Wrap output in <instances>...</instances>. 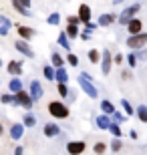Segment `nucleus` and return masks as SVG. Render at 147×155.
Listing matches in <instances>:
<instances>
[{"label":"nucleus","mask_w":147,"mask_h":155,"mask_svg":"<svg viewBox=\"0 0 147 155\" xmlns=\"http://www.w3.org/2000/svg\"><path fill=\"white\" fill-rule=\"evenodd\" d=\"M79 83H81V89H83V93H85L89 99H97V97H99V91H97L95 85H93V79H91V75H87V73H81V75H79Z\"/></svg>","instance_id":"obj_1"},{"label":"nucleus","mask_w":147,"mask_h":155,"mask_svg":"<svg viewBox=\"0 0 147 155\" xmlns=\"http://www.w3.org/2000/svg\"><path fill=\"white\" fill-rule=\"evenodd\" d=\"M48 113H51L52 117H57V119H67L68 117V107L65 103H61V101H52V103H48Z\"/></svg>","instance_id":"obj_2"},{"label":"nucleus","mask_w":147,"mask_h":155,"mask_svg":"<svg viewBox=\"0 0 147 155\" xmlns=\"http://www.w3.org/2000/svg\"><path fill=\"white\" fill-rule=\"evenodd\" d=\"M139 8H141L139 4H131V6H127V8H125V10L119 14V24H127L131 18H133L137 12H139Z\"/></svg>","instance_id":"obj_3"},{"label":"nucleus","mask_w":147,"mask_h":155,"mask_svg":"<svg viewBox=\"0 0 147 155\" xmlns=\"http://www.w3.org/2000/svg\"><path fill=\"white\" fill-rule=\"evenodd\" d=\"M14 105H20L24 109H32V99L26 91H18L14 93Z\"/></svg>","instance_id":"obj_4"},{"label":"nucleus","mask_w":147,"mask_h":155,"mask_svg":"<svg viewBox=\"0 0 147 155\" xmlns=\"http://www.w3.org/2000/svg\"><path fill=\"white\" fill-rule=\"evenodd\" d=\"M143 45H147V35L139 32V35H131L127 38V46L129 48H141Z\"/></svg>","instance_id":"obj_5"},{"label":"nucleus","mask_w":147,"mask_h":155,"mask_svg":"<svg viewBox=\"0 0 147 155\" xmlns=\"http://www.w3.org/2000/svg\"><path fill=\"white\" fill-rule=\"evenodd\" d=\"M14 46H16V51L18 52H22L24 57H28V58H34V51L32 48H30V45L28 42H26V40H16V42H14Z\"/></svg>","instance_id":"obj_6"},{"label":"nucleus","mask_w":147,"mask_h":155,"mask_svg":"<svg viewBox=\"0 0 147 155\" xmlns=\"http://www.w3.org/2000/svg\"><path fill=\"white\" fill-rule=\"evenodd\" d=\"M85 149H87L85 141H68V143H67V151L71 155H81Z\"/></svg>","instance_id":"obj_7"},{"label":"nucleus","mask_w":147,"mask_h":155,"mask_svg":"<svg viewBox=\"0 0 147 155\" xmlns=\"http://www.w3.org/2000/svg\"><path fill=\"white\" fill-rule=\"evenodd\" d=\"M111 63H113L111 51H103V58H101V71H103V75H109V71H111Z\"/></svg>","instance_id":"obj_8"},{"label":"nucleus","mask_w":147,"mask_h":155,"mask_svg":"<svg viewBox=\"0 0 147 155\" xmlns=\"http://www.w3.org/2000/svg\"><path fill=\"white\" fill-rule=\"evenodd\" d=\"M16 32H18V36L22 40H30L36 32H34V28H30V26H24V24H18L16 26Z\"/></svg>","instance_id":"obj_9"},{"label":"nucleus","mask_w":147,"mask_h":155,"mask_svg":"<svg viewBox=\"0 0 147 155\" xmlns=\"http://www.w3.org/2000/svg\"><path fill=\"white\" fill-rule=\"evenodd\" d=\"M28 95H30V99H32V103L42 97V85H40L38 81H32V83H30V93Z\"/></svg>","instance_id":"obj_10"},{"label":"nucleus","mask_w":147,"mask_h":155,"mask_svg":"<svg viewBox=\"0 0 147 155\" xmlns=\"http://www.w3.org/2000/svg\"><path fill=\"white\" fill-rule=\"evenodd\" d=\"M125 26H127V30H129V35H139V32H141V28H143L141 20H139V18H135V16L131 18Z\"/></svg>","instance_id":"obj_11"},{"label":"nucleus","mask_w":147,"mask_h":155,"mask_svg":"<svg viewBox=\"0 0 147 155\" xmlns=\"http://www.w3.org/2000/svg\"><path fill=\"white\" fill-rule=\"evenodd\" d=\"M6 71H8L12 77L22 75V63H20V61H10V63H8V67H6Z\"/></svg>","instance_id":"obj_12"},{"label":"nucleus","mask_w":147,"mask_h":155,"mask_svg":"<svg viewBox=\"0 0 147 155\" xmlns=\"http://www.w3.org/2000/svg\"><path fill=\"white\" fill-rule=\"evenodd\" d=\"M12 28V20L8 16H0V36H6Z\"/></svg>","instance_id":"obj_13"},{"label":"nucleus","mask_w":147,"mask_h":155,"mask_svg":"<svg viewBox=\"0 0 147 155\" xmlns=\"http://www.w3.org/2000/svg\"><path fill=\"white\" fill-rule=\"evenodd\" d=\"M77 16H79L81 22H89V20H91V8L87 4H81L79 6V14H77Z\"/></svg>","instance_id":"obj_14"},{"label":"nucleus","mask_w":147,"mask_h":155,"mask_svg":"<svg viewBox=\"0 0 147 155\" xmlns=\"http://www.w3.org/2000/svg\"><path fill=\"white\" fill-rule=\"evenodd\" d=\"M42 131H45V135H46V137H57L58 133H61V127H58V125H55V123H46Z\"/></svg>","instance_id":"obj_15"},{"label":"nucleus","mask_w":147,"mask_h":155,"mask_svg":"<svg viewBox=\"0 0 147 155\" xmlns=\"http://www.w3.org/2000/svg\"><path fill=\"white\" fill-rule=\"evenodd\" d=\"M22 133H24V125H22V123H14V125L10 127V137L12 139H16V141H18V139L22 137Z\"/></svg>","instance_id":"obj_16"},{"label":"nucleus","mask_w":147,"mask_h":155,"mask_svg":"<svg viewBox=\"0 0 147 155\" xmlns=\"http://www.w3.org/2000/svg\"><path fill=\"white\" fill-rule=\"evenodd\" d=\"M8 89H10L12 95H14V93H18V91H22V83H20V79H18V77H12L10 83H8Z\"/></svg>","instance_id":"obj_17"},{"label":"nucleus","mask_w":147,"mask_h":155,"mask_svg":"<svg viewBox=\"0 0 147 155\" xmlns=\"http://www.w3.org/2000/svg\"><path fill=\"white\" fill-rule=\"evenodd\" d=\"M115 20H117L115 14H101V16H99V24H101V26H111Z\"/></svg>","instance_id":"obj_18"},{"label":"nucleus","mask_w":147,"mask_h":155,"mask_svg":"<svg viewBox=\"0 0 147 155\" xmlns=\"http://www.w3.org/2000/svg\"><path fill=\"white\" fill-rule=\"evenodd\" d=\"M55 79H57L58 83H67V81H68L67 71L62 69V67H57V69H55Z\"/></svg>","instance_id":"obj_19"},{"label":"nucleus","mask_w":147,"mask_h":155,"mask_svg":"<svg viewBox=\"0 0 147 155\" xmlns=\"http://www.w3.org/2000/svg\"><path fill=\"white\" fill-rule=\"evenodd\" d=\"M109 125H111L109 115H105V113H103L101 117H97V127H99V129H109Z\"/></svg>","instance_id":"obj_20"},{"label":"nucleus","mask_w":147,"mask_h":155,"mask_svg":"<svg viewBox=\"0 0 147 155\" xmlns=\"http://www.w3.org/2000/svg\"><path fill=\"white\" fill-rule=\"evenodd\" d=\"M12 8H14L16 12H20L22 16H30V8H24V6L20 4L18 0H12Z\"/></svg>","instance_id":"obj_21"},{"label":"nucleus","mask_w":147,"mask_h":155,"mask_svg":"<svg viewBox=\"0 0 147 155\" xmlns=\"http://www.w3.org/2000/svg\"><path fill=\"white\" fill-rule=\"evenodd\" d=\"M58 45H61L65 51L71 52V42H68V36L65 35V32H61V35H58Z\"/></svg>","instance_id":"obj_22"},{"label":"nucleus","mask_w":147,"mask_h":155,"mask_svg":"<svg viewBox=\"0 0 147 155\" xmlns=\"http://www.w3.org/2000/svg\"><path fill=\"white\" fill-rule=\"evenodd\" d=\"M22 125L24 127H34V125H36V117H34L32 113H26L24 119H22Z\"/></svg>","instance_id":"obj_23"},{"label":"nucleus","mask_w":147,"mask_h":155,"mask_svg":"<svg viewBox=\"0 0 147 155\" xmlns=\"http://www.w3.org/2000/svg\"><path fill=\"white\" fill-rule=\"evenodd\" d=\"M42 73H45V79L46 81H55V67L46 64V67H42Z\"/></svg>","instance_id":"obj_24"},{"label":"nucleus","mask_w":147,"mask_h":155,"mask_svg":"<svg viewBox=\"0 0 147 155\" xmlns=\"http://www.w3.org/2000/svg\"><path fill=\"white\" fill-rule=\"evenodd\" d=\"M101 111L105 113V115H111L115 111V107L111 105V101H101Z\"/></svg>","instance_id":"obj_25"},{"label":"nucleus","mask_w":147,"mask_h":155,"mask_svg":"<svg viewBox=\"0 0 147 155\" xmlns=\"http://www.w3.org/2000/svg\"><path fill=\"white\" fill-rule=\"evenodd\" d=\"M65 35L71 36V38H75V36H79V28H77V24H68L67 30H65Z\"/></svg>","instance_id":"obj_26"},{"label":"nucleus","mask_w":147,"mask_h":155,"mask_svg":"<svg viewBox=\"0 0 147 155\" xmlns=\"http://www.w3.org/2000/svg\"><path fill=\"white\" fill-rule=\"evenodd\" d=\"M51 63H52L55 69H57V67H62V57L58 54V52H52L51 54Z\"/></svg>","instance_id":"obj_27"},{"label":"nucleus","mask_w":147,"mask_h":155,"mask_svg":"<svg viewBox=\"0 0 147 155\" xmlns=\"http://www.w3.org/2000/svg\"><path fill=\"white\" fill-rule=\"evenodd\" d=\"M137 117H139V121L147 123V107H145V105H141V107H137Z\"/></svg>","instance_id":"obj_28"},{"label":"nucleus","mask_w":147,"mask_h":155,"mask_svg":"<svg viewBox=\"0 0 147 155\" xmlns=\"http://www.w3.org/2000/svg\"><path fill=\"white\" fill-rule=\"evenodd\" d=\"M46 22L52 24V26H55V24H58V22H61V14H58V12H52V14H48Z\"/></svg>","instance_id":"obj_29"},{"label":"nucleus","mask_w":147,"mask_h":155,"mask_svg":"<svg viewBox=\"0 0 147 155\" xmlns=\"http://www.w3.org/2000/svg\"><path fill=\"white\" fill-rule=\"evenodd\" d=\"M89 61H91V63H99V61H101V54H99L97 48H91V51H89Z\"/></svg>","instance_id":"obj_30"},{"label":"nucleus","mask_w":147,"mask_h":155,"mask_svg":"<svg viewBox=\"0 0 147 155\" xmlns=\"http://www.w3.org/2000/svg\"><path fill=\"white\" fill-rule=\"evenodd\" d=\"M0 103H4V105H10V103H14V95H12V93L0 95Z\"/></svg>","instance_id":"obj_31"},{"label":"nucleus","mask_w":147,"mask_h":155,"mask_svg":"<svg viewBox=\"0 0 147 155\" xmlns=\"http://www.w3.org/2000/svg\"><path fill=\"white\" fill-rule=\"evenodd\" d=\"M57 91H58V95H61V97H67V95H68L67 83H58V85H57Z\"/></svg>","instance_id":"obj_32"},{"label":"nucleus","mask_w":147,"mask_h":155,"mask_svg":"<svg viewBox=\"0 0 147 155\" xmlns=\"http://www.w3.org/2000/svg\"><path fill=\"white\" fill-rule=\"evenodd\" d=\"M109 131L113 133L115 137H121V135H123V133H121V127H119L117 123H111V125H109Z\"/></svg>","instance_id":"obj_33"},{"label":"nucleus","mask_w":147,"mask_h":155,"mask_svg":"<svg viewBox=\"0 0 147 155\" xmlns=\"http://www.w3.org/2000/svg\"><path fill=\"white\" fill-rule=\"evenodd\" d=\"M111 117L115 119V123H117V125H121V123H123V121L127 119V117H125V115H121L119 111H113V113H111Z\"/></svg>","instance_id":"obj_34"},{"label":"nucleus","mask_w":147,"mask_h":155,"mask_svg":"<svg viewBox=\"0 0 147 155\" xmlns=\"http://www.w3.org/2000/svg\"><path fill=\"white\" fill-rule=\"evenodd\" d=\"M121 107L125 109V113H127V115H133V113H135V111H133V107H131V103H129V101H125V99L121 101Z\"/></svg>","instance_id":"obj_35"},{"label":"nucleus","mask_w":147,"mask_h":155,"mask_svg":"<svg viewBox=\"0 0 147 155\" xmlns=\"http://www.w3.org/2000/svg\"><path fill=\"white\" fill-rule=\"evenodd\" d=\"M105 149H107V145H105V143H101V141H99V143H95V147H93V151H95L97 155H101Z\"/></svg>","instance_id":"obj_36"},{"label":"nucleus","mask_w":147,"mask_h":155,"mask_svg":"<svg viewBox=\"0 0 147 155\" xmlns=\"http://www.w3.org/2000/svg\"><path fill=\"white\" fill-rule=\"evenodd\" d=\"M67 61H68V64H71V67H77V64H79V58H77V54H73V52H68Z\"/></svg>","instance_id":"obj_37"},{"label":"nucleus","mask_w":147,"mask_h":155,"mask_svg":"<svg viewBox=\"0 0 147 155\" xmlns=\"http://www.w3.org/2000/svg\"><path fill=\"white\" fill-rule=\"evenodd\" d=\"M127 63H129L131 69H135V64H137V57H135V52H131L129 57H127Z\"/></svg>","instance_id":"obj_38"},{"label":"nucleus","mask_w":147,"mask_h":155,"mask_svg":"<svg viewBox=\"0 0 147 155\" xmlns=\"http://www.w3.org/2000/svg\"><path fill=\"white\" fill-rule=\"evenodd\" d=\"M111 149H113V151H119V149H123V145H121V141H119V137H115V141L111 143Z\"/></svg>","instance_id":"obj_39"},{"label":"nucleus","mask_w":147,"mask_h":155,"mask_svg":"<svg viewBox=\"0 0 147 155\" xmlns=\"http://www.w3.org/2000/svg\"><path fill=\"white\" fill-rule=\"evenodd\" d=\"M67 22H68V24H79L81 20H79V16H73V14H68V18H67Z\"/></svg>","instance_id":"obj_40"},{"label":"nucleus","mask_w":147,"mask_h":155,"mask_svg":"<svg viewBox=\"0 0 147 155\" xmlns=\"http://www.w3.org/2000/svg\"><path fill=\"white\" fill-rule=\"evenodd\" d=\"M81 38L83 40H91V30H85V32L81 35Z\"/></svg>","instance_id":"obj_41"},{"label":"nucleus","mask_w":147,"mask_h":155,"mask_svg":"<svg viewBox=\"0 0 147 155\" xmlns=\"http://www.w3.org/2000/svg\"><path fill=\"white\" fill-rule=\"evenodd\" d=\"M113 61H115L117 64H121V63H123V57H121V54H115V57H113Z\"/></svg>","instance_id":"obj_42"},{"label":"nucleus","mask_w":147,"mask_h":155,"mask_svg":"<svg viewBox=\"0 0 147 155\" xmlns=\"http://www.w3.org/2000/svg\"><path fill=\"white\" fill-rule=\"evenodd\" d=\"M18 2H20L24 8H30V0H18Z\"/></svg>","instance_id":"obj_43"},{"label":"nucleus","mask_w":147,"mask_h":155,"mask_svg":"<svg viewBox=\"0 0 147 155\" xmlns=\"http://www.w3.org/2000/svg\"><path fill=\"white\" fill-rule=\"evenodd\" d=\"M14 155H22V147H16V149H14Z\"/></svg>","instance_id":"obj_44"},{"label":"nucleus","mask_w":147,"mask_h":155,"mask_svg":"<svg viewBox=\"0 0 147 155\" xmlns=\"http://www.w3.org/2000/svg\"><path fill=\"white\" fill-rule=\"evenodd\" d=\"M125 0H113V4H123Z\"/></svg>","instance_id":"obj_45"},{"label":"nucleus","mask_w":147,"mask_h":155,"mask_svg":"<svg viewBox=\"0 0 147 155\" xmlns=\"http://www.w3.org/2000/svg\"><path fill=\"white\" fill-rule=\"evenodd\" d=\"M2 131H4V129H2V125H0V135H2Z\"/></svg>","instance_id":"obj_46"},{"label":"nucleus","mask_w":147,"mask_h":155,"mask_svg":"<svg viewBox=\"0 0 147 155\" xmlns=\"http://www.w3.org/2000/svg\"><path fill=\"white\" fill-rule=\"evenodd\" d=\"M0 67H2V61H0Z\"/></svg>","instance_id":"obj_47"}]
</instances>
